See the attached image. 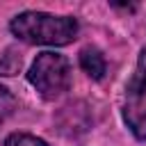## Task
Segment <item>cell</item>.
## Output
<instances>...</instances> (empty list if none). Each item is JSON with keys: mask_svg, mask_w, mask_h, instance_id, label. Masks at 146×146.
I'll return each instance as SVG.
<instances>
[{"mask_svg": "<svg viewBox=\"0 0 146 146\" xmlns=\"http://www.w3.org/2000/svg\"><path fill=\"white\" fill-rule=\"evenodd\" d=\"M14 36L25 43L66 46L78 34V21L73 16H55L46 11H23L9 23Z\"/></svg>", "mask_w": 146, "mask_h": 146, "instance_id": "cell-1", "label": "cell"}, {"mask_svg": "<svg viewBox=\"0 0 146 146\" xmlns=\"http://www.w3.org/2000/svg\"><path fill=\"white\" fill-rule=\"evenodd\" d=\"M27 80L39 91L43 100H55L71 87V64L64 55L57 52H39L30 66Z\"/></svg>", "mask_w": 146, "mask_h": 146, "instance_id": "cell-2", "label": "cell"}, {"mask_svg": "<svg viewBox=\"0 0 146 146\" xmlns=\"http://www.w3.org/2000/svg\"><path fill=\"white\" fill-rule=\"evenodd\" d=\"M123 121L137 139H146V48L139 52L135 73L125 84Z\"/></svg>", "mask_w": 146, "mask_h": 146, "instance_id": "cell-3", "label": "cell"}, {"mask_svg": "<svg viewBox=\"0 0 146 146\" xmlns=\"http://www.w3.org/2000/svg\"><path fill=\"white\" fill-rule=\"evenodd\" d=\"M80 66H82V71H84L89 78H94V80H100V78L105 75V57H103V52H100L98 48H94V46H87V48L80 50Z\"/></svg>", "mask_w": 146, "mask_h": 146, "instance_id": "cell-4", "label": "cell"}, {"mask_svg": "<svg viewBox=\"0 0 146 146\" xmlns=\"http://www.w3.org/2000/svg\"><path fill=\"white\" fill-rule=\"evenodd\" d=\"M2 146H48L43 139H39V137H34V135H27V132H14V135H9L5 141H2Z\"/></svg>", "mask_w": 146, "mask_h": 146, "instance_id": "cell-5", "label": "cell"}, {"mask_svg": "<svg viewBox=\"0 0 146 146\" xmlns=\"http://www.w3.org/2000/svg\"><path fill=\"white\" fill-rule=\"evenodd\" d=\"M21 68V57L9 48L0 59V75H16Z\"/></svg>", "mask_w": 146, "mask_h": 146, "instance_id": "cell-6", "label": "cell"}, {"mask_svg": "<svg viewBox=\"0 0 146 146\" xmlns=\"http://www.w3.org/2000/svg\"><path fill=\"white\" fill-rule=\"evenodd\" d=\"M14 105H16V103H14V96H11L5 87H0V123L11 114Z\"/></svg>", "mask_w": 146, "mask_h": 146, "instance_id": "cell-7", "label": "cell"}]
</instances>
